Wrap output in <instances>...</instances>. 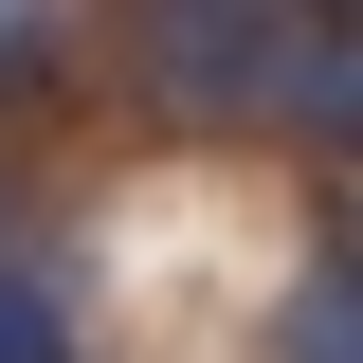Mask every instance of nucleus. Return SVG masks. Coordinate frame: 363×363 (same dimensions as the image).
Returning <instances> with one entry per match:
<instances>
[{"label": "nucleus", "instance_id": "obj_2", "mask_svg": "<svg viewBox=\"0 0 363 363\" xmlns=\"http://www.w3.org/2000/svg\"><path fill=\"white\" fill-rule=\"evenodd\" d=\"M0 363H73V291L37 255H0Z\"/></svg>", "mask_w": 363, "mask_h": 363}, {"label": "nucleus", "instance_id": "obj_3", "mask_svg": "<svg viewBox=\"0 0 363 363\" xmlns=\"http://www.w3.org/2000/svg\"><path fill=\"white\" fill-rule=\"evenodd\" d=\"M0 73H37V0H0Z\"/></svg>", "mask_w": 363, "mask_h": 363}, {"label": "nucleus", "instance_id": "obj_1", "mask_svg": "<svg viewBox=\"0 0 363 363\" xmlns=\"http://www.w3.org/2000/svg\"><path fill=\"white\" fill-rule=\"evenodd\" d=\"M272 363H363V236H327L272 309Z\"/></svg>", "mask_w": 363, "mask_h": 363}]
</instances>
